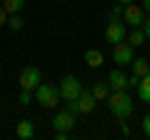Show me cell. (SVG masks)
Wrapping results in <instances>:
<instances>
[{"instance_id": "cell-1", "label": "cell", "mask_w": 150, "mask_h": 140, "mask_svg": "<svg viewBox=\"0 0 150 140\" xmlns=\"http://www.w3.org/2000/svg\"><path fill=\"white\" fill-rule=\"evenodd\" d=\"M108 108L115 120H128L133 115V98L128 95V90H112L108 95Z\"/></svg>"}, {"instance_id": "cell-2", "label": "cell", "mask_w": 150, "mask_h": 140, "mask_svg": "<svg viewBox=\"0 0 150 140\" xmlns=\"http://www.w3.org/2000/svg\"><path fill=\"white\" fill-rule=\"evenodd\" d=\"M35 103L40 108H45V110H53L60 103V90L55 85H50V83H40V85L35 88Z\"/></svg>"}, {"instance_id": "cell-3", "label": "cell", "mask_w": 150, "mask_h": 140, "mask_svg": "<svg viewBox=\"0 0 150 140\" xmlns=\"http://www.w3.org/2000/svg\"><path fill=\"white\" fill-rule=\"evenodd\" d=\"M95 105H98V100L90 90H83L75 100H68V110L75 113V115H90L95 110Z\"/></svg>"}, {"instance_id": "cell-4", "label": "cell", "mask_w": 150, "mask_h": 140, "mask_svg": "<svg viewBox=\"0 0 150 140\" xmlns=\"http://www.w3.org/2000/svg\"><path fill=\"white\" fill-rule=\"evenodd\" d=\"M43 83V75H40V70L35 68V65H28V68L20 70V78H18V85H20V90H33L35 93V88Z\"/></svg>"}, {"instance_id": "cell-5", "label": "cell", "mask_w": 150, "mask_h": 140, "mask_svg": "<svg viewBox=\"0 0 150 140\" xmlns=\"http://www.w3.org/2000/svg\"><path fill=\"white\" fill-rule=\"evenodd\" d=\"M58 90H60V100H75V98L83 93V85H80V80L75 75H65L63 80H60V85H58Z\"/></svg>"}, {"instance_id": "cell-6", "label": "cell", "mask_w": 150, "mask_h": 140, "mask_svg": "<svg viewBox=\"0 0 150 140\" xmlns=\"http://www.w3.org/2000/svg\"><path fill=\"white\" fill-rule=\"evenodd\" d=\"M135 58V48L128 43V40H120V43L112 45V60H115V65H120V68H125V65H130Z\"/></svg>"}, {"instance_id": "cell-7", "label": "cell", "mask_w": 150, "mask_h": 140, "mask_svg": "<svg viewBox=\"0 0 150 140\" xmlns=\"http://www.w3.org/2000/svg\"><path fill=\"white\" fill-rule=\"evenodd\" d=\"M125 38H128V30H125V23L123 20H110V23H108V28H105V43L115 45V43H120V40H125Z\"/></svg>"}, {"instance_id": "cell-8", "label": "cell", "mask_w": 150, "mask_h": 140, "mask_svg": "<svg viewBox=\"0 0 150 140\" xmlns=\"http://www.w3.org/2000/svg\"><path fill=\"white\" fill-rule=\"evenodd\" d=\"M123 18H125L123 23H128L130 28H140V25H143V20H145V10L140 8V3H130V5H125Z\"/></svg>"}, {"instance_id": "cell-9", "label": "cell", "mask_w": 150, "mask_h": 140, "mask_svg": "<svg viewBox=\"0 0 150 140\" xmlns=\"http://www.w3.org/2000/svg\"><path fill=\"white\" fill-rule=\"evenodd\" d=\"M75 113H70V110H63V113H55V118H53V130L55 133H70V130L75 128Z\"/></svg>"}, {"instance_id": "cell-10", "label": "cell", "mask_w": 150, "mask_h": 140, "mask_svg": "<svg viewBox=\"0 0 150 140\" xmlns=\"http://www.w3.org/2000/svg\"><path fill=\"white\" fill-rule=\"evenodd\" d=\"M108 85H110V90H128L130 88V78L120 70V65L108 73Z\"/></svg>"}, {"instance_id": "cell-11", "label": "cell", "mask_w": 150, "mask_h": 140, "mask_svg": "<svg viewBox=\"0 0 150 140\" xmlns=\"http://www.w3.org/2000/svg\"><path fill=\"white\" fill-rule=\"evenodd\" d=\"M130 70H133V73H130V75L133 78H145L150 73V60L148 58H133V63H130Z\"/></svg>"}, {"instance_id": "cell-12", "label": "cell", "mask_w": 150, "mask_h": 140, "mask_svg": "<svg viewBox=\"0 0 150 140\" xmlns=\"http://www.w3.org/2000/svg\"><path fill=\"white\" fill-rule=\"evenodd\" d=\"M83 60H85V65L88 68H100L103 63H105V55H103V50H98V48H90V50H85V55H83Z\"/></svg>"}, {"instance_id": "cell-13", "label": "cell", "mask_w": 150, "mask_h": 140, "mask_svg": "<svg viewBox=\"0 0 150 140\" xmlns=\"http://www.w3.org/2000/svg\"><path fill=\"white\" fill-rule=\"evenodd\" d=\"M15 135L20 140H33L35 138V123H33V120H20V123L15 125Z\"/></svg>"}, {"instance_id": "cell-14", "label": "cell", "mask_w": 150, "mask_h": 140, "mask_svg": "<svg viewBox=\"0 0 150 140\" xmlns=\"http://www.w3.org/2000/svg\"><path fill=\"white\" fill-rule=\"evenodd\" d=\"M135 90H138V98H140L143 103H150V73H148L145 78H140V83H138Z\"/></svg>"}, {"instance_id": "cell-15", "label": "cell", "mask_w": 150, "mask_h": 140, "mask_svg": "<svg viewBox=\"0 0 150 140\" xmlns=\"http://www.w3.org/2000/svg\"><path fill=\"white\" fill-rule=\"evenodd\" d=\"M125 40H128V43L133 45V48H140V45H145V40H148V38H145L143 28H133V33H130V35H128Z\"/></svg>"}, {"instance_id": "cell-16", "label": "cell", "mask_w": 150, "mask_h": 140, "mask_svg": "<svg viewBox=\"0 0 150 140\" xmlns=\"http://www.w3.org/2000/svg\"><path fill=\"white\" fill-rule=\"evenodd\" d=\"M0 5L5 8L8 15H15V13H23V8H25V0H3Z\"/></svg>"}, {"instance_id": "cell-17", "label": "cell", "mask_w": 150, "mask_h": 140, "mask_svg": "<svg viewBox=\"0 0 150 140\" xmlns=\"http://www.w3.org/2000/svg\"><path fill=\"white\" fill-rule=\"evenodd\" d=\"M90 93L95 95V100H108V95H110V85H108V83H95Z\"/></svg>"}, {"instance_id": "cell-18", "label": "cell", "mask_w": 150, "mask_h": 140, "mask_svg": "<svg viewBox=\"0 0 150 140\" xmlns=\"http://www.w3.org/2000/svg\"><path fill=\"white\" fill-rule=\"evenodd\" d=\"M8 28H10L13 33H18V30H23V28H25V20L20 18V13H15V15H8Z\"/></svg>"}, {"instance_id": "cell-19", "label": "cell", "mask_w": 150, "mask_h": 140, "mask_svg": "<svg viewBox=\"0 0 150 140\" xmlns=\"http://www.w3.org/2000/svg\"><path fill=\"white\" fill-rule=\"evenodd\" d=\"M33 98H35V93H33V90H20V95H18V103H20V105H30Z\"/></svg>"}, {"instance_id": "cell-20", "label": "cell", "mask_w": 150, "mask_h": 140, "mask_svg": "<svg viewBox=\"0 0 150 140\" xmlns=\"http://www.w3.org/2000/svg\"><path fill=\"white\" fill-rule=\"evenodd\" d=\"M123 10H125V5H123V3H118V5L110 10V20H118V18L123 15Z\"/></svg>"}, {"instance_id": "cell-21", "label": "cell", "mask_w": 150, "mask_h": 140, "mask_svg": "<svg viewBox=\"0 0 150 140\" xmlns=\"http://www.w3.org/2000/svg\"><path fill=\"white\" fill-rule=\"evenodd\" d=\"M140 128H143V133H145V135H148V138H150V113L145 115L143 120H140Z\"/></svg>"}, {"instance_id": "cell-22", "label": "cell", "mask_w": 150, "mask_h": 140, "mask_svg": "<svg viewBox=\"0 0 150 140\" xmlns=\"http://www.w3.org/2000/svg\"><path fill=\"white\" fill-rule=\"evenodd\" d=\"M140 28H143V33H145V38L150 40V15H145V20H143V25H140Z\"/></svg>"}, {"instance_id": "cell-23", "label": "cell", "mask_w": 150, "mask_h": 140, "mask_svg": "<svg viewBox=\"0 0 150 140\" xmlns=\"http://www.w3.org/2000/svg\"><path fill=\"white\" fill-rule=\"evenodd\" d=\"M3 25H8V13H5V8L0 5V28Z\"/></svg>"}, {"instance_id": "cell-24", "label": "cell", "mask_w": 150, "mask_h": 140, "mask_svg": "<svg viewBox=\"0 0 150 140\" xmlns=\"http://www.w3.org/2000/svg\"><path fill=\"white\" fill-rule=\"evenodd\" d=\"M140 8H143V10L150 15V0H140Z\"/></svg>"}, {"instance_id": "cell-25", "label": "cell", "mask_w": 150, "mask_h": 140, "mask_svg": "<svg viewBox=\"0 0 150 140\" xmlns=\"http://www.w3.org/2000/svg\"><path fill=\"white\" fill-rule=\"evenodd\" d=\"M120 125H123V135H130V128H128V123H125V120H120Z\"/></svg>"}, {"instance_id": "cell-26", "label": "cell", "mask_w": 150, "mask_h": 140, "mask_svg": "<svg viewBox=\"0 0 150 140\" xmlns=\"http://www.w3.org/2000/svg\"><path fill=\"white\" fill-rule=\"evenodd\" d=\"M118 3H123V5H130V3H135V0H118Z\"/></svg>"}, {"instance_id": "cell-27", "label": "cell", "mask_w": 150, "mask_h": 140, "mask_svg": "<svg viewBox=\"0 0 150 140\" xmlns=\"http://www.w3.org/2000/svg\"><path fill=\"white\" fill-rule=\"evenodd\" d=\"M0 3H3V0H0Z\"/></svg>"}]
</instances>
